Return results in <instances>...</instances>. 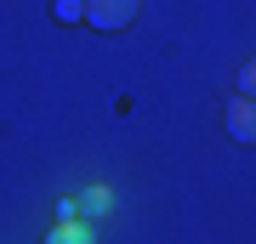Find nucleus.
<instances>
[{
  "mask_svg": "<svg viewBox=\"0 0 256 244\" xmlns=\"http://www.w3.org/2000/svg\"><path fill=\"white\" fill-rule=\"evenodd\" d=\"M142 11V0H86V23L97 28V34H120V28H131Z\"/></svg>",
  "mask_w": 256,
  "mask_h": 244,
  "instance_id": "1",
  "label": "nucleus"
},
{
  "mask_svg": "<svg viewBox=\"0 0 256 244\" xmlns=\"http://www.w3.org/2000/svg\"><path fill=\"white\" fill-rule=\"evenodd\" d=\"M74 199H80V222H97L102 227L114 216V188H108V182H92V188H80Z\"/></svg>",
  "mask_w": 256,
  "mask_h": 244,
  "instance_id": "3",
  "label": "nucleus"
},
{
  "mask_svg": "<svg viewBox=\"0 0 256 244\" xmlns=\"http://www.w3.org/2000/svg\"><path fill=\"white\" fill-rule=\"evenodd\" d=\"M52 17L57 23H86V0H52Z\"/></svg>",
  "mask_w": 256,
  "mask_h": 244,
  "instance_id": "5",
  "label": "nucleus"
},
{
  "mask_svg": "<svg viewBox=\"0 0 256 244\" xmlns=\"http://www.w3.org/2000/svg\"><path fill=\"white\" fill-rule=\"evenodd\" d=\"M40 244H97V222H57Z\"/></svg>",
  "mask_w": 256,
  "mask_h": 244,
  "instance_id": "4",
  "label": "nucleus"
},
{
  "mask_svg": "<svg viewBox=\"0 0 256 244\" xmlns=\"http://www.w3.org/2000/svg\"><path fill=\"white\" fill-rule=\"evenodd\" d=\"M57 222H80V199H74V193L57 199Z\"/></svg>",
  "mask_w": 256,
  "mask_h": 244,
  "instance_id": "6",
  "label": "nucleus"
},
{
  "mask_svg": "<svg viewBox=\"0 0 256 244\" xmlns=\"http://www.w3.org/2000/svg\"><path fill=\"white\" fill-rule=\"evenodd\" d=\"M239 91L256 97V57H245V68H239Z\"/></svg>",
  "mask_w": 256,
  "mask_h": 244,
  "instance_id": "7",
  "label": "nucleus"
},
{
  "mask_svg": "<svg viewBox=\"0 0 256 244\" xmlns=\"http://www.w3.org/2000/svg\"><path fill=\"white\" fill-rule=\"evenodd\" d=\"M222 125H228V136L234 142H245V148H256V97H228V108H222Z\"/></svg>",
  "mask_w": 256,
  "mask_h": 244,
  "instance_id": "2",
  "label": "nucleus"
}]
</instances>
